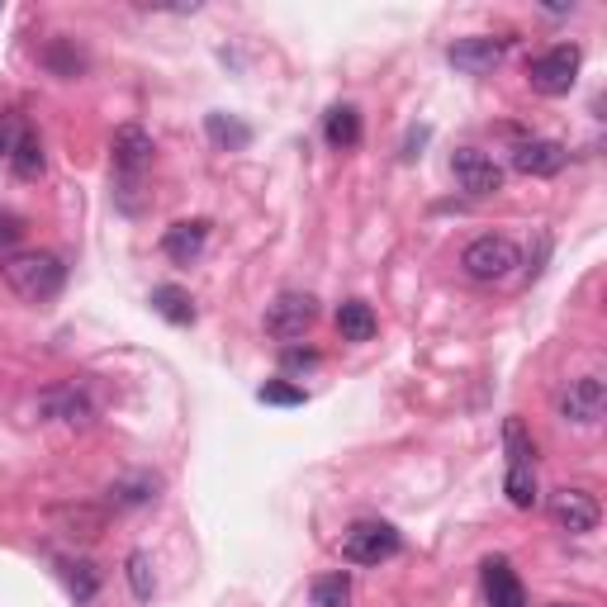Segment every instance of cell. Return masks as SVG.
<instances>
[{
  "instance_id": "15",
  "label": "cell",
  "mask_w": 607,
  "mask_h": 607,
  "mask_svg": "<svg viewBox=\"0 0 607 607\" xmlns=\"http://www.w3.org/2000/svg\"><path fill=\"white\" fill-rule=\"evenodd\" d=\"M205 242H209V224H205V219L171 224V228H167V238H162V252H167L176 266H191V262H199Z\"/></svg>"
},
{
  "instance_id": "3",
  "label": "cell",
  "mask_w": 607,
  "mask_h": 607,
  "mask_svg": "<svg viewBox=\"0 0 607 607\" xmlns=\"http://www.w3.org/2000/svg\"><path fill=\"white\" fill-rule=\"evenodd\" d=\"M399 551H403L399 531L389 523H375V517L352 523L342 531V560H352V565H385V560H394Z\"/></svg>"
},
{
  "instance_id": "5",
  "label": "cell",
  "mask_w": 607,
  "mask_h": 607,
  "mask_svg": "<svg viewBox=\"0 0 607 607\" xmlns=\"http://www.w3.org/2000/svg\"><path fill=\"white\" fill-rule=\"evenodd\" d=\"M43 523H48L57 537L67 541H100L110 527V508L105 503H85V499H71V503H53L48 513H43Z\"/></svg>"
},
{
  "instance_id": "26",
  "label": "cell",
  "mask_w": 607,
  "mask_h": 607,
  "mask_svg": "<svg viewBox=\"0 0 607 607\" xmlns=\"http://www.w3.org/2000/svg\"><path fill=\"white\" fill-rule=\"evenodd\" d=\"M313 607H352V580H346V574L313 580Z\"/></svg>"
},
{
  "instance_id": "6",
  "label": "cell",
  "mask_w": 607,
  "mask_h": 607,
  "mask_svg": "<svg viewBox=\"0 0 607 607\" xmlns=\"http://www.w3.org/2000/svg\"><path fill=\"white\" fill-rule=\"evenodd\" d=\"M607 409V385L598 380V375H580V380H570L565 389H560L556 399V413L565 417V423L574 427H594L598 417Z\"/></svg>"
},
{
  "instance_id": "24",
  "label": "cell",
  "mask_w": 607,
  "mask_h": 607,
  "mask_svg": "<svg viewBox=\"0 0 607 607\" xmlns=\"http://www.w3.org/2000/svg\"><path fill=\"white\" fill-rule=\"evenodd\" d=\"M503 451H508V466H531V456H537V442L527 437L523 417H508V423H503Z\"/></svg>"
},
{
  "instance_id": "17",
  "label": "cell",
  "mask_w": 607,
  "mask_h": 607,
  "mask_svg": "<svg viewBox=\"0 0 607 607\" xmlns=\"http://www.w3.org/2000/svg\"><path fill=\"white\" fill-rule=\"evenodd\" d=\"M162 480L157 474H128V480H114L110 484V508H142V503L157 499Z\"/></svg>"
},
{
  "instance_id": "16",
  "label": "cell",
  "mask_w": 607,
  "mask_h": 607,
  "mask_svg": "<svg viewBox=\"0 0 607 607\" xmlns=\"http://www.w3.org/2000/svg\"><path fill=\"white\" fill-rule=\"evenodd\" d=\"M323 138H328V148L352 152L360 142V110L356 105H332L328 119H323Z\"/></svg>"
},
{
  "instance_id": "9",
  "label": "cell",
  "mask_w": 607,
  "mask_h": 607,
  "mask_svg": "<svg viewBox=\"0 0 607 607\" xmlns=\"http://www.w3.org/2000/svg\"><path fill=\"white\" fill-rule=\"evenodd\" d=\"M598 499L588 494V489H556L551 494V523L560 531H570V537H584V531H594L598 527Z\"/></svg>"
},
{
  "instance_id": "10",
  "label": "cell",
  "mask_w": 607,
  "mask_h": 607,
  "mask_svg": "<svg viewBox=\"0 0 607 607\" xmlns=\"http://www.w3.org/2000/svg\"><path fill=\"white\" fill-rule=\"evenodd\" d=\"M152 134L142 124H119L114 128V142H110V157H114V171L128 181H138L142 176V167L152 162Z\"/></svg>"
},
{
  "instance_id": "30",
  "label": "cell",
  "mask_w": 607,
  "mask_h": 607,
  "mask_svg": "<svg viewBox=\"0 0 607 607\" xmlns=\"http://www.w3.org/2000/svg\"><path fill=\"white\" fill-rule=\"evenodd\" d=\"M313 366H318L313 346H285V370H313Z\"/></svg>"
},
{
  "instance_id": "23",
  "label": "cell",
  "mask_w": 607,
  "mask_h": 607,
  "mask_svg": "<svg viewBox=\"0 0 607 607\" xmlns=\"http://www.w3.org/2000/svg\"><path fill=\"white\" fill-rule=\"evenodd\" d=\"M205 128H209V138L219 142V148H228V152H242V148L252 142V128H248V124H238L233 114H209Z\"/></svg>"
},
{
  "instance_id": "13",
  "label": "cell",
  "mask_w": 607,
  "mask_h": 607,
  "mask_svg": "<svg viewBox=\"0 0 607 607\" xmlns=\"http://www.w3.org/2000/svg\"><path fill=\"white\" fill-rule=\"evenodd\" d=\"M446 62L466 77H489L503 62V38H456L446 48Z\"/></svg>"
},
{
  "instance_id": "31",
  "label": "cell",
  "mask_w": 607,
  "mask_h": 607,
  "mask_svg": "<svg viewBox=\"0 0 607 607\" xmlns=\"http://www.w3.org/2000/svg\"><path fill=\"white\" fill-rule=\"evenodd\" d=\"M551 607H574V603H551Z\"/></svg>"
},
{
  "instance_id": "28",
  "label": "cell",
  "mask_w": 607,
  "mask_h": 607,
  "mask_svg": "<svg viewBox=\"0 0 607 607\" xmlns=\"http://www.w3.org/2000/svg\"><path fill=\"white\" fill-rule=\"evenodd\" d=\"M256 399H262V403H280V409H299V403L309 399V394H304L299 385H285V380H266L262 389H256Z\"/></svg>"
},
{
  "instance_id": "4",
  "label": "cell",
  "mask_w": 607,
  "mask_h": 607,
  "mask_svg": "<svg viewBox=\"0 0 607 607\" xmlns=\"http://www.w3.org/2000/svg\"><path fill=\"white\" fill-rule=\"evenodd\" d=\"M580 62H584V53L574 48V43H560V48L531 57V62H527L531 91H537V95H570L574 81H580Z\"/></svg>"
},
{
  "instance_id": "7",
  "label": "cell",
  "mask_w": 607,
  "mask_h": 607,
  "mask_svg": "<svg viewBox=\"0 0 607 607\" xmlns=\"http://www.w3.org/2000/svg\"><path fill=\"white\" fill-rule=\"evenodd\" d=\"M451 176H456L460 191L474 195V199L503 191V167L489 152H480V148H456L451 152Z\"/></svg>"
},
{
  "instance_id": "25",
  "label": "cell",
  "mask_w": 607,
  "mask_h": 607,
  "mask_svg": "<svg viewBox=\"0 0 607 607\" xmlns=\"http://www.w3.org/2000/svg\"><path fill=\"white\" fill-rule=\"evenodd\" d=\"M124 574H128V588H134V598H138V603H152V594H157L152 560L142 556V551H134V556L124 560Z\"/></svg>"
},
{
  "instance_id": "11",
  "label": "cell",
  "mask_w": 607,
  "mask_h": 607,
  "mask_svg": "<svg viewBox=\"0 0 607 607\" xmlns=\"http://www.w3.org/2000/svg\"><path fill=\"white\" fill-rule=\"evenodd\" d=\"M38 413L43 417H57V423H67V427H91L95 423V403L85 389L77 385H57L48 389V394L38 399Z\"/></svg>"
},
{
  "instance_id": "14",
  "label": "cell",
  "mask_w": 607,
  "mask_h": 607,
  "mask_svg": "<svg viewBox=\"0 0 607 607\" xmlns=\"http://www.w3.org/2000/svg\"><path fill=\"white\" fill-rule=\"evenodd\" d=\"M484 598L489 607H527V588L508 560H484Z\"/></svg>"
},
{
  "instance_id": "20",
  "label": "cell",
  "mask_w": 607,
  "mask_h": 607,
  "mask_svg": "<svg viewBox=\"0 0 607 607\" xmlns=\"http://www.w3.org/2000/svg\"><path fill=\"white\" fill-rule=\"evenodd\" d=\"M152 309L162 313L167 323H176V328L195 323V304H191V295H185L181 285H157V290H152Z\"/></svg>"
},
{
  "instance_id": "1",
  "label": "cell",
  "mask_w": 607,
  "mask_h": 607,
  "mask_svg": "<svg viewBox=\"0 0 607 607\" xmlns=\"http://www.w3.org/2000/svg\"><path fill=\"white\" fill-rule=\"evenodd\" d=\"M0 276H5V285L20 299L43 304V299H53L57 290H62L67 266L57 262L53 252H14V256H5V262H0Z\"/></svg>"
},
{
  "instance_id": "8",
  "label": "cell",
  "mask_w": 607,
  "mask_h": 607,
  "mask_svg": "<svg viewBox=\"0 0 607 607\" xmlns=\"http://www.w3.org/2000/svg\"><path fill=\"white\" fill-rule=\"evenodd\" d=\"M313 318H318V299H313V295L285 290V295L266 309V332H271V337H280V342H299L304 332L313 328Z\"/></svg>"
},
{
  "instance_id": "19",
  "label": "cell",
  "mask_w": 607,
  "mask_h": 607,
  "mask_svg": "<svg viewBox=\"0 0 607 607\" xmlns=\"http://www.w3.org/2000/svg\"><path fill=\"white\" fill-rule=\"evenodd\" d=\"M43 67H48L53 77H62V81H77L85 71V57H81V48L71 38H53L48 48H43Z\"/></svg>"
},
{
  "instance_id": "22",
  "label": "cell",
  "mask_w": 607,
  "mask_h": 607,
  "mask_svg": "<svg viewBox=\"0 0 607 607\" xmlns=\"http://www.w3.org/2000/svg\"><path fill=\"white\" fill-rule=\"evenodd\" d=\"M57 570H62V580L71 588V598L77 603H91L95 598V588H100V574L91 560H57Z\"/></svg>"
},
{
  "instance_id": "27",
  "label": "cell",
  "mask_w": 607,
  "mask_h": 607,
  "mask_svg": "<svg viewBox=\"0 0 607 607\" xmlns=\"http://www.w3.org/2000/svg\"><path fill=\"white\" fill-rule=\"evenodd\" d=\"M503 489H508L513 508H531V503H537V474H531V466H508V480H503Z\"/></svg>"
},
{
  "instance_id": "12",
  "label": "cell",
  "mask_w": 607,
  "mask_h": 607,
  "mask_svg": "<svg viewBox=\"0 0 607 607\" xmlns=\"http://www.w3.org/2000/svg\"><path fill=\"white\" fill-rule=\"evenodd\" d=\"M570 152L565 142H551V138H523L513 148V171H523V176H556V171H565Z\"/></svg>"
},
{
  "instance_id": "21",
  "label": "cell",
  "mask_w": 607,
  "mask_h": 607,
  "mask_svg": "<svg viewBox=\"0 0 607 607\" xmlns=\"http://www.w3.org/2000/svg\"><path fill=\"white\" fill-rule=\"evenodd\" d=\"M10 167H14V176H20V181H38L43 176V148H38L34 134H24V128H20V138L10 142Z\"/></svg>"
},
{
  "instance_id": "29",
  "label": "cell",
  "mask_w": 607,
  "mask_h": 607,
  "mask_svg": "<svg viewBox=\"0 0 607 607\" xmlns=\"http://www.w3.org/2000/svg\"><path fill=\"white\" fill-rule=\"evenodd\" d=\"M24 219L14 209H0V262H5V256H14V248H20L24 242Z\"/></svg>"
},
{
  "instance_id": "18",
  "label": "cell",
  "mask_w": 607,
  "mask_h": 607,
  "mask_svg": "<svg viewBox=\"0 0 607 607\" xmlns=\"http://www.w3.org/2000/svg\"><path fill=\"white\" fill-rule=\"evenodd\" d=\"M337 332H342V342H370L375 337V309L366 299H346L337 309Z\"/></svg>"
},
{
  "instance_id": "2",
  "label": "cell",
  "mask_w": 607,
  "mask_h": 607,
  "mask_svg": "<svg viewBox=\"0 0 607 607\" xmlns=\"http://www.w3.org/2000/svg\"><path fill=\"white\" fill-rule=\"evenodd\" d=\"M517 266H523L517 248H513L508 238H494V233L474 238L470 248L460 252V271H466L470 280H480V285H499V280H508Z\"/></svg>"
}]
</instances>
